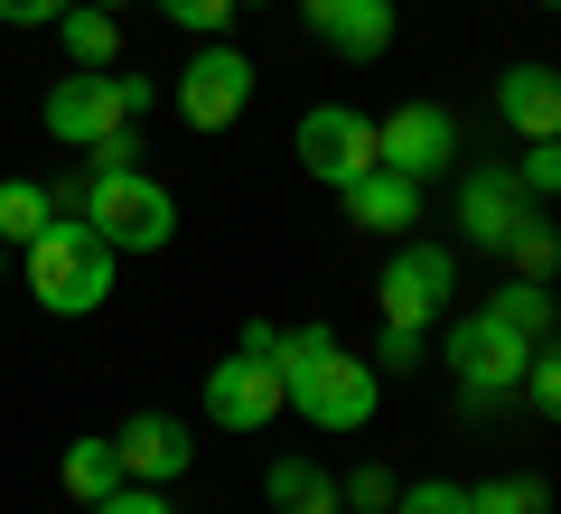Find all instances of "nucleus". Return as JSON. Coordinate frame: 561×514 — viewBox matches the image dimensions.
<instances>
[{
    "label": "nucleus",
    "mask_w": 561,
    "mask_h": 514,
    "mask_svg": "<svg viewBox=\"0 0 561 514\" xmlns=\"http://www.w3.org/2000/svg\"><path fill=\"white\" fill-rule=\"evenodd\" d=\"M272 365H280V393H290V412H300L309 431H337V439L375 431V412H383V375H375L365 356H346L328 318H319V328H280Z\"/></svg>",
    "instance_id": "f257e3e1"
},
{
    "label": "nucleus",
    "mask_w": 561,
    "mask_h": 514,
    "mask_svg": "<svg viewBox=\"0 0 561 514\" xmlns=\"http://www.w3.org/2000/svg\"><path fill=\"white\" fill-rule=\"evenodd\" d=\"M20 272H28V299H38L47 318H94L103 299H113L122 253H113L84 216H57L38 243H20Z\"/></svg>",
    "instance_id": "f03ea898"
},
{
    "label": "nucleus",
    "mask_w": 561,
    "mask_h": 514,
    "mask_svg": "<svg viewBox=\"0 0 561 514\" xmlns=\"http://www.w3.org/2000/svg\"><path fill=\"white\" fill-rule=\"evenodd\" d=\"M150 84L140 76H113V66H76V76H57L47 84V103H38V122H47V140H66V150H94V140H113V132H140V113H150Z\"/></svg>",
    "instance_id": "7ed1b4c3"
},
{
    "label": "nucleus",
    "mask_w": 561,
    "mask_h": 514,
    "mask_svg": "<svg viewBox=\"0 0 561 514\" xmlns=\"http://www.w3.org/2000/svg\"><path fill=\"white\" fill-rule=\"evenodd\" d=\"M84 225H94L113 253H169V235H179V197H169L150 169H113V179L84 169Z\"/></svg>",
    "instance_id": "20e7f679"
},
{
    "label": "nucleus",
    "mask_w": 561,
    "mask_h": 514,
    "mask_svg": "<svg viewBox=\"0 0 561 514\" xmlns=\"http://www.w3.org/2000/svg\"><path fill=\"white\" fill-rule=\"evenodd\" d=\"M449 299H459V253H449V243L402 235V243H393V262H383V281H375L383 328H431Z\"/></svg>",
    "instance_id": "39448f33"
},
{
    "label": "nucleus",
    "mask_w": 561,
    "mask_h": 514,
    "mask_svg": "<svg viewBox=\"0 0 561 514\" xmlns=\"http://www.w3.org/2000/svg\"><path fill=\"white\" fill-rule=\"evenodd\" d=\"M440 356H449V375H459V393H496V402H515L524 365H534V336H515L505 318L468 309V318H449Z\"/></svg>",
    "instance_id": "423d86ee"
},
{
    "label": "nucleus",
    "mask_w": 561,
    "mask_h": 514,
    "mask_svg": "<svg viewBox=\"0 0 561 514\" xmlns=\"http://www.w3.org/2000/svg\"><path fill=\"white\" fill-rule=\"evenodd\" d=\"M290 150H300V169L319 187H346V179H365V169H383L375 113H356V103H309L300 132H290Z\"/></svg>",
    "instance_id": "0eeeda50"
},
{
    "label": "nucleus",
    "mask_w": 561,
    "mask_h": 514,
    "mask_svg": "<svg viewBox=\"0 0 561 514\" xmlns=\"http://www.w3.org/2000/svg\"><path fill=\"white\" fill-rule=\"evenodd\" d=\"M290 412V393H280V365L272 346H234V356H216V375H206V421L216 431H272V421Z\"/></svg>",
    "instance_id": "6e6552de"
},
{
    "label": "nucleus",
    "mask_w": 561,
    "mask_h": 514,
    "mask_svg": "<svg viewBox=\"0 0 561 514\" xmlns=\"http://www.w3.org/2000/svg\"><path fill=\"white\" fill-rule=\"evenodd\" d=\"M253 103V57L225 38H197V57L179 66V122L187 132H234Z\"/></svg>",
    "instance_id": "1a4fd4ad"
},
{
    "label": "nucleus",
    "mask_w": 561,
    "mask_h": 514,
    "mask_svg": "<svg viewBox=\"0 0 561 514\" xmlns=\"http://www.w3.org/2000/svg\"><path fill=\"white\" fill-rule=\"evenodd\" d=\"M375 150L383 169H402V179H440V169H459V113L449 103H393V113L375 122Z\"/></svg>",
    "instance_id": "9d476101"
},
{
    "label": "nucleus",
    "mask_w": 561,
    "mask_h": 514,
    "mask_svg": "<svg viewBox=\"0 0 561 514\" xmlns=\"http://www.w3.org/2000/svg\"><path fill=\"white\" fill-rule=\"evenodd\" d=\"M113 458H122V477H140V487H179L187 458H197V439H187L179 412H131L113 431Z\"/></svg>",
    "instance_id": "9b49d317"
},
{
    "label": "nucleus",
    "mask_w": 561,
    "mask_h": 514,
    "mask_svg": "<svg viewBox=\"0 0 561 514\" xmlns=\"http://www.w3.org/2000/svg\"><path fill=\"white\" fill-rule=\"evenodd\" d=\"M300 20L319 47H337L346 66L393 57V0H300Z\"/></svg>",
    "instance_id": "f8f14e48"
},
{
    "label": "nucleus",
    "mask_w": 561,
    "mask_h": 514,
    "mask_svg": "<svg viewBox=\"0 0 561 514\" xmlns=\"http://www.w3.org/2000/svg\"><path fill=\"white\" fill-rule=\"evenodd\" d=\"M524 216H534V197L515 187V169H496V159H486V169H468V179H459V225H468V253H505V235H515Z\"/></svg>",
    "instance_id": "ddd939ff"
},
{
    "label": "nucleus",
    "mask_w": 561,
    "mask_h": 514,
    "mask_svg": "<svg viewBox=\"0 0 561 514\" xmlns=\"http://www.w3.org/2000/svg\"><path fill=\"white\" fill-rule=\"evenodd\" d=\"M337 206H346V225H365V235H412L421 225V179H402V169H365V179H346L337 187Z\"/></svg>",
    "instance_id": "4468645a"
},
{
    "label": "nucleus",
    "mask_w": 561,
    "mask_h": 514,
    "mask_svg": "<svg viewBox=\"0 0 561 514\" xmlns=\"http://www.w3.org/2000/svg\"><path fill=\"white\" fill-rule=\"evenodd\" d=\"M496 122L515 140H561V76L552 66H505L496 76Z\"/></svg>",
    "instance_id": "2eb2a0df"
},
{
    "label": "nucleus",
    "mask_w": 561,
    "mask_h": 514,
    "mask_svg": "<svg viewBox=\"0 0 561 514\" xmlns=\"http://www.w3.org/2000/svg\"><path fill=\"white\" fill-rule=\"evenodd\" d=\"M262 495H272V514H346L337 468H319V458H272L262 468Z\"/></svg>",
    "instance_id": "dca6fc26"
},
{
    "label": "nucleus",
    "mask_w": 561,
    "mask_h": 514,
    "mask_svg": "<svg viewBox=\"0 0 561 514\" xmlns=\"http://www.w3.org/2000/svg\"><path fill=\"white\" fill-rule=\"evenodd\" d=\"M57 487L76 495V505H103V495L122 487V458H113V439H66V458H57Z\"/></svg>",
    "instance_id": "f3484780"
},
{
    "label": "nucleus",
    "mask_w": 561,
    "mask_h": 514,
    "mask_svg": "<svg viewBox=\"0 0 561 514\" xmlns=\"http://www.w3.org/2000/svg\"><path fill=\"white\" fill-rule=\"evenodd\" d=\"M57 47H66V66H113L122 57V20L94 10V0H76V10L57 20Z\"/></svg>",
    "instance_id": "a211bd4d"
},
{
    "label": "nucleus",
    "mask_w": 561,
    "mask_h": 514,
    "mask_svg": "<svg viewBox=\"0 0 561 514\" xmlns=\"http://www.w3.org/2000/svg\"><path fill=\"white\" fill-rule=\"evenodd\" d=\"M47 225H57V187L38 179H0V243L20 253V243H38Z\"/></svg>",
    "instance_id": "6ab92c4d"
},
{
    "label": "nucleus",
    "mask_w": 561,
    "mask_h": 514,
    "mask_svg": "<svg viewBox=\"0 0 561 514\" xmlns=\"http://www.w3.org/2000/svg\"><path fill=\"white\" fill-rule=\"evenodd\" d=\"M486 318H505V328H515V336H534V346H542V336H561L552 281H505V290L486 299Z\"/></svg>",
    "instance_id": "aec40b11"
},
{
    "label": "nucleus",
    "mask_w": 561,
    "mask_h": 514,
    "mask_svg": "<svg viewBox=\"0 0 561 514\" xmlns=\"http://www.w3.org/2000/svg\"><path fill=\"white\" fill-rule=\"evenodd\" d=\"M496 262H515V281H552V272H561V225L534 206V216L505 235V253H496Z\"/></svg>",
    "instance_id": "412c9836"
},
{
    "label": "nucleus",
    "mask_w": 561,
    "mask_h": 514,
    "mask_svg": "<svg viewBox=\"0 0 561 514\" xmlns=\"http://www.w3.org/2000/svg\"><path fill=\"white\" fill-rule=\"evenodd\" d=\"M468 514H552V487L542 477H486V487H468Z\"/></svg>",
    "instance_id": "4be33fe9"
},
{
    "label": "nucleus",
    "mask_w": 561,
    "mask_h": 514,
    "mask_svg": "<svg viewBox=\"0 0 561 514\" xmlns=\"http://www.w3.org/2000/svg\"><path fill=\"white\" fill-rule=\"evenodd\" d=\"M515 402H524V412H542V421H561V336H542V346H534V365H524Z\"/></svg>",
    "instance_id": "5701e85b"
},
{
    "label": "nucleus",
    "mask_w": 561,
    "mask_h": 514,
    "mask_svg": "<svg viewBox=\"0 0 561 514\" xmlns=\"http://www.w3.org/2000/svg\"><path fill=\"white\" fill-rule=\"evenodd\" d=\"M169 28H187V38H225L234 28V0H150Z\"/></svg>",
    "instance_id": "b1692460"
},
{
    "label": "nucleus",
    "mask_w": 561,
    "mask_h": 514,
    "mask_svg": "<svg viewBox=\"0 0 561 514\" xmlns=\"http://www.w3.org/2000/svg\"><path fill=\"white\" fill-rule=\"evenodd\" d=\"M393 514H468L459 477H421V487H393Z\"/></svg>",
    "instance_id": "393cba45"
},
{
    "label": "nucleus",
    "mask_w": 561,
    "mask_h": 514,
    "mask_svg": "<svg viewBox=\"0 0 561 514\" xmlns=\"http://www.w3.org/2000/svg\"><path fill=\"white\" fill-rule=\"evenodd\" d=\"M515 187H524V197H561V140H524Z\"/></svg>",
    "instance_id": "a878e982"
},
{
    "label": "nucleus",
    "mask_w": 561,
    "mask_h": 514,
    "mask_svg": "<svg viewBox=\"0 0 561 514\" xmlns=\"http://www.w3.org/2000/svg\"><path fill=\"white\" fill-rule=\"evenodd\" d=\"M337 487H346V514H393V468H375V458H365V468H346Z\"/></svg>",
    "instance_id": "bb28decb"
},
{
    "label": "nucleus",
    "mask_w": 561,
    "mask_h": 514,
    "mask_svg": "<svg viewBox=\"0 0 561 514\" xmlns=\"http://www.w3.org/2000/svg\"><path fill=\"white\" fill-rule=\"evenodd\" d=\"M84 514H179V505H169V487H140V477H122V487L103 495V505H84Z\"/></svg>",
    "instance_id": "cd10ccee"
},
{
    "label": "nucleus",
    "mask_w": 561,
    "mask_h": 514,
    "mask_svg": "<svg viewBox=\"0 0 561 514\" xmlns=\"http://www.w3.org/2000/svg\"><path fill=\"white\" fill-rule=\"evenodd\" d=\"M365 365H375V375H412V365H421V328H383Z\"/></svg>",
    "instance_id": "c85d7f7f"
},
{
    "label": "nucleus",
    "mask_w": 561,
    "mask_h": 514,
    "mask_svg": "<svg viewBox=\"0 0 561 514\" xmlns=\"http://www.w3.org/2000/svg\"><path fill=\"white\" fill-rule=\"evenodd\" d=\"M84 169H94V179H113V169H140V132H113V140H94V150H84Z\"/></svg>",
    "instance_id": "c756f323"
},
{
    "label": "nucleus",
    "mask_w": 561,
    "mask_h": 514,
    "mask_svg": "<svg viewBox=\"0 0 561 514\" xmlns=\"http://www.w3.org/2000/svg\"><path fill=\"white\" fill-rule=\"evenodd\" d=\"M76 0H0V28H57Z\"/></svg>",
    "instance_id": "7c9ffc66"
},
{
    "label": "nucleus",
    "mask_w": 561,
    "mask_h": 514,
    "mask_svg": "<svg viewBox=\"0 0 561 514\" xmlns=\"http://www.w3.org/2000/svg\"><path fill=\"white\" fill-rule=\"evenodd\" d=\"M94 10H113V20H122V10H131V0H94Z\"/></svg>",
    "instance_id": "2f4dec72"
},
{
    "label": "nucleus",
    "mask_w": 561,
    "mask_h": 514,
    "mask_svg": "<svg viewBox=\"0 0 561 514\" xmlns=\"http://www.w3.org/2000/svg\"><path fill=\"white\" fill-rule=\"evenodd\" d=\"M0 281H10V243H0Z\"/></svg>",
    "instance_id": "473e14b6"
},
{
    "label": "nucleus",
    "mask_w": 561,
    "mask_h": 514,
    "mask_svg": "<svg viewBox=\"0 0 561 514\" xmlns=\"http://www.w3.org/2000/svg\"><path fill=\"white\" fill-rule=\"evenodd\" d=\"M234 10H253V0H234Z\"/></svg>",
    "instance_id": "72a5a7b5"
},
{
    "label": "nucleus",
    "mask_w": 561,
    "mask_h": 514,
    "mask_svg": "<svg viewBox=\"0 0 561 514\" xmlns=\"http://www.w3.org/2000/svg\"><path fill=\"white\" fill-rule=\"evenodd\" d=\"M542 10H561V0H542Z\"/></svg>",
    "instance_id": "f704fd0d"
}]
</instances>
